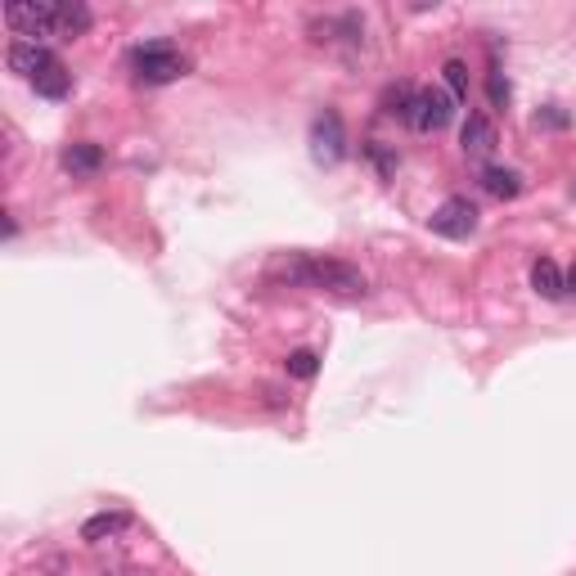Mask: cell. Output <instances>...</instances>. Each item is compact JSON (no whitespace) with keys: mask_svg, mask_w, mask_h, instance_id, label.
I'll use <instances>...</instances> for the list:
<instances>
[{"mask_svg":"<svg viewBox=\"0 0 576 576\" xmlns=\"http://www.w3.org/2000/svg\"><path fill=\"white\" fill-rule=\"evenodd\" d=\"M275 275L306 288H324V293H338V297H360L369 288L365 275L351 261H338V257H293V261H279Z\"/></svg>","mask_w":576,"mask_h":576,"instance_id":"obj_1","label":"cell"},{"mask_svg":"<svg viewBox=\"0 0 576 576\" xmlns=\"http://www.w3.org/2000/svg\"><path fill=\"white\" fill-rule=\"evenodd\" d=\"M131 68L140 81H149V86H162V81H176L189 72V59L176 50L171 41H144L131 50Z\"/></svg>","mask_w":576,"mask_h":576,"instance_id":"obj_2","label":"cell"},{"mask_svg":"<svg viewBox=\"0 0 576 576\" xmlns=\"http://www.w3.org/2000/svg\"><path fill=\"white\" fill-rule=\"evenodd\" d=\"M342 153H347V131H342V117L333 108H324L311 122V158L320 167H338Z\"/></svg>","mask_w":576,"mask_h":576,"instance_id":"obj_3","label":"cell"},{"mask_svg":"<svg viewBox=\"0 0 576 576\" xmlns=\"http://www.w3.org/2000/svg\"><path fill=\"white\" fill-rule=\"evenodd\" d=\"M450 117H455V99H450L446 90H414V104H410V113H405V122L428 135V131L450 126Z\"/></svg>","mask_w":576,"mask_h":576,"instance_id":"obj_4","label":"cell"},{"mask_svg":"<svg viewBox=\"0 0 576 576\" xmlns=\"http://www.w3.org/2000/svg\"><path fill=\"white\" fill-rule=\"evenodd\" d=\"M54 5H59V0H27V5H9L5 23L41 45V36H54Z\"/></svg>","mask_w":576,"mask_h":576,"instance_id":"obj_5","label":"cell"},{"mask_svg":"<svg viewBox=\"0 0 576 576\" xmlns=\"http://www.w3.org/2000/svg\"><path fill=\"white\" fill-rule=\"evenodd\" d=\"M428 225L441 239H468V234L477 230V207L468 203V198H446V203L428 216Z\"/></svg>","mask_w":576,"mask_h":576,"instance_id":"obj_6","label":"cell"},{"mask_svg":"<svg viewBox=\"0 0 576 576\" xmlns=\"http://www.w3.org/2000/svg\"><path fill=\"white\" fill-rule=\"evenodd\" d=\"M5 63H9V72L36 81L54 63V54L45 50V45H36V41H14V45H9V54H5Z\"/></svg>","mask_w":576,"mask_h":576,"instance_id":"obj_7","label":"cell"},{"mask_svg":"<svg viewBox=\"0 0 576 576\" xmlns=\"http://www.w3.org/2000/svg\"><path fill=\"white\" fill-rule=\"evenodd\" d=\"M459 144H464L468 158H486V153L495 149V126H491V117L468 113V117H464V131H459Z\"/></svg>","mask_w":576,"mask_h":576,"instance_id":"obj_8","label":"cell"},{"mask_svg":"<svg viewBox=\"0 0 576 576\" xmlns=\"http://www.w3.org/2000/svg\"><path fill=\"white\" fill-rule=\"evenodd\" d=\"M90 27V9L86 5H77V0H59L54 5V36H81Z\"/></svg>","mask_w":576,"mask_h":576,"instance_id":"obj_9","label":"cell"},{"mask_svg":"<svg viewBox=\"0 0 576 576\" xmlns=\"http://www.w3.org/2000/svg\"><path fill=\"white\" fill-rule=\"evenodd\" d=\"M63 167L72 171V176H95L99 167H104V149H99V144H68V149H63Z\"/></svg>","mask_w":576,"mask_h":576,"instance_id":"obj_10","label":"cell"},{"mask_svg":"<svg viewBox=\"0 0 576 576\" xmlns=\"http://www.w3.org/2000/svg\"><path fill=\"white\" fill-rule=\"evenodd\" d=\"M531 288H536L540 297H549V302H558V297L567 293V284H563V270H558V261L540 257L536 266H531Z\"/></svg>","mask_w":576,"mask_h":576,"instance_id":"obj_11","label":"cell"},{"mask_svg":"<svg viewBox=\"0 0 576 576\" xmlns=\"http://www.w3.org/2000/svg\"><path fill=\"white\" fill-rule=\"evenodd\" d=\"M482 189L495 198H518L522 194V176L513 167H482Z\"/></svg>","mask_w":576,"mask_h":576,"instance_id":"obj_12","label":"cell"},{"mask_svg":"<svg viewBox=\"0 0 576 576\" xmlns=\"http://www.w3.org/2000/svg\"><path fill=\"white\" fill-rule=\"evenodd\" d=\"M32 86H36V95H45V99H68V90H72V72L63 68L59 59H54L50 68H45L41 77L32 81Z\"/></svg>","mask_w":576,"mask_h":576,"instance_id":"obj_13","label":"cell"},{"mask_svg":"<svg viewBox=\"0 0 576 576\" xmlns=\"http://www.w3.org/2000/svg\"><path fill=\"white\" fill-rule=\"evenodd\" d=\"M126 527H131V513L113 509V513H95V518H86L81 536H86V540H108V536H117V531H126Z\"/></svg>","mask_w":576,"mask_h":576,"instance_id":"obj_14","label":"cell"},{"mask_svg":"<svg viewBox=\"0 0 576 576\" xmlns=\"http://www.w3.org/2000/svg\"><path fill=\"white\" fill-rule=\"evenodd\" d=\"M441 77H446V86H450V99H455V104H464V99H468V68H464V59H446Z\"/></svg>","mask_w":576,"mask_h":576,"instance_id":"obj_15","label":"cell"},{"mask_svg":"<svg viewBox=\"0 0 576 576\" xmlns=\"http://www.w3.org/2000/svg\"><path fill=\"white\" fill-rule=\"evenodd\" d=\"M315 369H320V356H315V351H306V347L288 351V374L293 378H315Z\"/></svg>","mask_w":576,"mask_h":576,"instance_id":"obj_16","label":"cell"},{"mask_svg":"<svg viewBox=\"0 0 576 576\" xmlns=\"http://www.w3.org/2000/svg\"><path fill=\"white\" fill-rule=\"evenodd\" d=\"M486 95H491L495 108H509V95H513V90H509V81H504L500 72H491V81H486Z\"/></svg>","mask_w":576,"mask_h":576,"instance_id":"obj_17","label":"cell"},{"mask_svg":"<svg viewBox=\"0 0 576 576\" xmlns=\"http://www.w3.org/2000/svg\"><path fill=\"white\" fill-rule=\"evenodd\" d=\"M369 158L378 162V171H383V176H392V171H396V153H387L383 144H369Z\"/></svg>","mask_w":576,"mask_h":576,"instance_id":"obj_18","label":"cell"},{"mask_svg":"<svg viewBox=\"0 0 576 576\" xmlns=\"http://www.w3.org/2000/svg\"><path fill=\"white\" fill-rule=\"evenodd\" d=\"M536 126H567V113H558V108L549 104V108H540V113H536Z\"/></svg>","mask_w":576,"mask_h":576,"instance_id":"obj_19","label":"cell"},{"mask_svg":"<svg viewBox=\"0 0 576 576\" xmlns=\"http://www.w3.org/2000/svg\"><path fill=\"white\" fill-rule=\"evenodd\" d=\"M563 284H567V293H576V266H572V270H567V275H563Z\"/></svg>","mask_w":576,"mask_h":576,"instance_id":"obj_20","label":"cell"},{"mask_svg":"<svg viewBox=\"0 0 576 576\" xmlns=\"http://www.w3.org/2000/svg\"><path fill=\"white\" fill-rule=\"evenodd\" d=\"M572 198H576V185H572Z\"/></svg>","mask_w":576,"mask_h":576,"instance_id":"obj_21","label":"cell"}]
</instances>
